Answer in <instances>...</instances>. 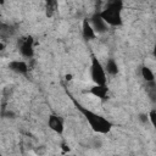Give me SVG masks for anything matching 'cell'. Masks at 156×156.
<instances>
[{"mask_svg": "<svg viewBox=\"0 0 156 156\" xmlns=\"http://www.w3.org/2000/svg\"><path fill=\"white\" fill-rule=\"evenodd\" d=\"M89 93L100 100H106L108 96V88L106 84H95L90 88Z\"/></svg>", "mask_w": 156, "mask_h": 156, "instance_id": "7", "label": "cell"}, {"mask_svg": "<svg viewBox=\"0 0 156 156\" xmlns=\"http://www.w3.org/2000/svg\"><path fill=\"white\" fill-rule=\"evenodd\" d=\"M69 95V94H68ZM69 98L72 99V101H73V104H74V106L77 107V110L84 116V118L87 119V122L89 123V126H90V128L94 130V132H96V133H100V134H106V133H108L111 129H112V127H113V124L107 119V118H105L104 116H101V115H98V113H95V112H93V111H90L89 108H87V107H84L83 105H80L72 95H69Z\"/></svg>", "mask_w": 156, "mask_h": 156, "instance_id": "1", "label": "cell"}, {"mask_svg": "<svg viewBox=\"0 0 156 156\" xmlns=\"http://www.w3.org/2000/svg\"><path fill=\"white\" fill-rule=\"evenodd\" d=\"M48 126L50 129H52L55 133L57 134H62L63 129H65V124H63V119L57 116V115H50L49 119H48Z\"/></svg>", "mask_w": 156, "mask_h": 156, "instance_id": "6", "label": "cell"}, {"mask_svg": "<svg viewBox=\"0 0 156 156\" xmlns=\"http://www.w3.org/2000/svg\"><path fill=\"white\" fill-rule=\"evenodd\" d=\"M5 46H6V45H5V43H4L2 40H0V51H1V50H4V49H5Z\"/></svg>", "mask_w": 156, "mask_h": 156, "instance_id": "17", "label": "cell"}, {"mask_svg": "<svg viewBox=\"0 0 156 156\" xmlns=\"http://www.w3.org/2000/svg\"><path fill=\"white\" fill-rule=\"evenodd\" d=\"M104 68H105V72H107L110 76H116L118 73V65L113 58H108Z\"/></svg>", "mask_w": 156, "mask_h": 156, "instance_id": "11", "label": "cell"}, {"mask_svg": "<svg viewBox=\"0 0 156 156\" xmlns=\"http://www.w3.org/2000/svg\"><path fill=\"white\" fill-rule=\"evenodd\" d=\"M138 119H139L141 123H147V122H149V116H147V113L141 112V113L138 115Z\"/></svg>", "mask_w": 156, "mask_h": 156, "instance_id": "16", "label": "cell"}, {"mask_svg": "<svg viewBox=\"0 0 156 156\" xmlns=\"http://www.w3.org/2000/svg\"><path fill=\"white\" fill-rule=\"evenodd\" d=\"M1 117L2 118H15L16 117V113L11 110H7V108H2L1 110Z\"/></svg>", "mask_w": 156, "mask_h": 156, "instance_id": "14", "label": "cell"}, {"mask_svg": "<svg viewBox=\"0 0 156 156\" xmlns=\"http://www.w3.org/2000/svg\"><path fill=\"white\" fill-rule=\"evenodd\" d=\"M122 10H123V0H107L105 7L99 13L108 26L119 27L123 23Z\"/></svg>", "mask_w": 156, "mask_h": 156, "instance_id": "2", "label": "cell"}, {"mask_svg": "<svg viewBox=\"0 0 156 156\" xmlns=\"http://www.w3.org/2000/svg\"><path fill=\"white\" fill-rule=\"evenodd\" d=\"M147 116H149V121H150V123H151V126H156V110L155 108H152L149 113H147Z\"/></svg>", "mask_w": 156, "mask_h": 156, "instance_id": "15", "label": "cell"}, {"mask_svg": "<svg viewBox=\"0 0 156 156\" xmlns=\"http://www.w3.org/2000/svg\"><path fill=\"white\" fill-rule=\"evenodd\" d=\"M16 33V27L9 23H0V40L9 39Z\"/></svg>", "mask_w": 156, "mask_h": 156, "instance_id": "10", "label": "cell"}, {"mask_svg": "<svg viewBox=\"0 0 156 156\" xmlns=\"http://www.w3.org/2000/svg\"><path fill=\"white\" fill-rule=\"evenodd\" d=\"M5 4V0H0V5H4Z\"/></svg>", "mask_w": 156, "mask_h": 156, "instance_id": "19", "label": "cell"}, {"mask_svg": "<svg viewBox=\"0 0 156 156\" xmlns=\"http://www.w3.org/2000/svg\"><path fill=\"white\" fill-rule=\"evenodd\" d=\"M90 76L91 80L95 84H106V72L101 62L95 55H91V63H90Z\"/></svg>", "mask_w": 156, "mask_h": 156, "instance_id": "3", "label": "cell"}, {"mask_svg": "<svg viewBox=\"0 0 156 156\" xmlns=\"http://www.w3.org/2000/svg\"><path fill=\"white\" fill-rule=\"evenodd\" d=\"M18 49L23 57L32 58L34 56V39L30 35L22 37L18 39Z\"/></svg>", "mask_w": 156, "mask_h": 156, "instance_id": "4", "label": "cell"}, {"mask_svg": "<svg viewBox=\"0 0 156 156\" xmlns=\"http://www.w3.org/2000/svg\"><path fill=\"white\" fill-rule=\"evenodd\" d=\"M82 35H83L84 40H93L96 37V33L94 32L88 18H84L82 22Z\"/></svg>", "mask_w": 156, "mask_h": 156, "instance_id": "9", "label": "cell"}, {"mask_svg": "<svg viewBox=\"0 0 156 156\" xmlns=\"http://www.w3.org/2000/svg\"><path fill=\"white\" fill-rule=\"evenodd\" d=\"M94 32L98 33V34H102V33H106L107 29H108V24L102 20V17L100 16L99 12H95L90 18H88Z\"/></svg>", "mask_w": 156, "mask_h": 156, "instance_id": "5", "label": "cell"}, {"mask_svg": "<svg viewBox=\"0 0 156 156\" xmlns=\"http://www.w3.org/2000/svg\"><path fill=\"white\" fill-rule=\"evenodd\" d=\"M9 68L12 72L17 73V74H27V72L29 69L28 65L24 61H22V60H13V61H11L9 63Z\"/></svg>", "mask_w": 156, "mask_h": 156, "instance_id": "8", "label": "cell"}, {"mask_svg": "<svg viewBox=\"0 0 156 156\" xmlns=\"http://www.w3.org/2000/svg\"><path fill=\"white\" fill-rule=\"evenodd\" d=\"M45 2H46V6H45L46 17H52L57 9V0H45Z\"/></svg>", "mask_w": 156, "mask_h": 156, "instance_id": "13", "label": "cell"}, {"mask_svg": "<svg viewBox=\"0 0 156 156\" xmlns=\"http://www.w3.org/2000/svg\"><path fill=\"white\" fill-rule=\"evenodd\" d=\"M140 74H141L143 79L145 82H155V74H154V72L151 71L150 67L143 66L141 69H140Z\"/></svg>", "mask_w": 156, "mask_h": 156, "instance_id": "12", "label": "cell"}, {"mask_svg": "<svg viewBox=\"0 0 156 156\" xmlns=\"http://www.w3.org/2000/svg\"><path fill=\"white\" fill-rule=\"evenodd\" d=\"M66 79L67 80H71L72 79V74H66Z\"/></svg>", "mask_w": 156, "mask_h": 156, "instance_id": "18", "label": "cell"}]
</instances>
